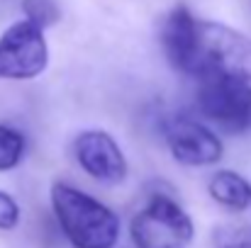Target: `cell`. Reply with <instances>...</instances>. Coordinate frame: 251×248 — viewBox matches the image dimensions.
<instances>
[{
  "label": "cell",
  "instance_id": "obj_8",
  "mask_svg": "<svg viewBox=\"0 0 251 248\" xmlns=\"http://www.w3.org/2000/svg\"><path fill=\"white\" fill-rule=\"evenodd\" d=\"M198 29L200 20H195L188 5H176L164 17L159 32L168 64L193 78H198Z\"/></svg>",
  "mask_w": 251,
  "mask_h": 248
},
{
  "label": "cell",
  "instance_id": "obj_10",
  "mask_svg": "<svg viewBox=\"0 0 251 248\" xmlns=\"http://www.w3.org/2000/svg\"><path fill=\"white\" fill-rule=\"evenodd\" d=\"M27 139L20 129L0 124V173L15 170L25 158Z\"/></svg>",
  "mask_w": 251,
  "mask_h": 248
},
{
  "label": "cell",
  "instance_id": "obj_12",
  "mask_svg": "<svg viewBox=\"0 0 251 248\" xmlns=\"http://www.w3.org/2000/svg\"><path fill=\"white\" fill-rule=\"evenodd\" d=\"M215 248H251V226H222L215 231Z\"/></svg>",
  "mask_w": 251,
  "mask_h": 248
},
{
  "label": "cell",
  "instance_id": "obj_2",
  "mask_svg": "<svg viewBox=\"0 0 251 248\" xmlns=\"http://www.w3.org/2000/svg\"><path fill=\"white\" fill-rule=\"evenodd\" d=\"M129 236L137 248H188L195 236V224L171 195L154 192L132 217Z\"/></svg>",
  "mask_w": 251,
  "mask_h": 248
},
{
  "label": "cell",
  "instance_id": "obj_4",
  "mask_svg": "<svg viewBox=\"0 0 251 248\" xmlns=\"http://www.w3.org/2000/svg\"><path fill=\"white\" fill-rule=\"evenodd\" d=\"M220 73L251 83V39L222 22H202L198 29V78Z\"/></svg>",
  "mask_w": 251,
  "mask_h": 248
},
{
  "label": "cell",
  "instance_id": "obj_7",
  "mask_svg": "<svg viewBox=\"0 0 251 248\" xmlns=\"http://www.w3.org/2000/svg\"><path fill=\"white\" fill-rule=\"evenodd\" d=\"M74 158L88 178L102 185H120L129 173L120 144L102 129H85L74 139Z\"/></svg>",
  "mask_w": 251,
  "mask_h": 248
},
{
  "label": "cell",
  "instance_id": "obj_5",
  "mask_svg": "<svg viewBox=\"0 0 251 248\" xmlns=\"http://www.w3.org/2000/svg\"><path fill=\"white\" fill-rule=\"evenodd\" d=\"M49 66V44L44 29L27 20L12 22L0 34V78L32 81Z\"/></svg>",
  "mask_w": 251,
  "mask_h": 248
},
{
  "label": "cell",
  "instance_id": "obj_11",
  "mask_svg": "<svg viewBox=\"0 0 251 248\" xmlns=\"http://www.w3.org/2000/svg\"><path fill=\"white\" fill-rule=\"evenodd\" d=\"M25 20L39 29H49L61 22V7L56 0H22Z\"/></svg>",
  "mask_w": 251,
  "mask_h": 248
},
{
  "label": "cell",
  "instance_id": "obj_3",
  "mask_svg": "<svg viewBox=\"0 0 251 248\" xmlns=\"http://www.w3.org/2000/svg\"><path fill=\"white\" fill-rule=\"evenodd\" d=\"M195 105L202 117L229 134H242L251 127V83L205 73L198 78Z\"/></svg>",
  "mask_w": 251,
  "mask_h": 248
},
{
  "label": "cell",
  "instance_id": "obj_1",
  "mask_svg": "<svg viewBox=\"0 0 251 248\" xmlns=\"http://www.w3.org/2000/svg\"><path fill=\"white\" fill-rule=\"evenodd\" d=\"M51 209L61 234L74 248H115L120 241V217L83 190L56 180L51 185Z\"/></svg>",
  "mask_w": 251,
  "mask_h": 248
},
{
  "label": "cell",
  "instance_id": "obj_9",
  "mask_svg": "<svg viewBox=\"0 0 251 248\" xmlns=\"http://www.w3.org/2000/svg\"><path fill=\"white\" fill-rule=\"evenodd\" d=\"M207 192L225 209H232V212L251 209V182L237 170L212 173V178L207 180Z\"/></svg>",
  "mask_w": 251,
  "mask_h": 248
},
{
  "label": "cell",
  "instance_id": "obj_6",
  "mask_svg": "<svg viewBox=\"0 0 251 248\" xmlns=\"http://www.w3.org/2000/svg\"><path fill=\"white\" fill-rule=\"evenodd\" d=\"M164 139L173 161L190 168L215 165L222 154V139L193 117H171L164 127Z\"/></svg>",
  "mask_w": 251,
  "mask_h": 248
},
{
  "label": "cell",
  "instance_id": "obj_13",
  "mask_svg": "<svg viewBox=\"0 0 251 248\" xmlns=\"http://www.w3.org/2000/svg\"><path fill=\"white\" fill-rule=\"evenodd\" d=\"M17 224H20V204L10 192L0 190V231H12L17 229Z\"/></svg>",
  "mask_w": 251,
  "mask_h": 248
}]
</instances>
